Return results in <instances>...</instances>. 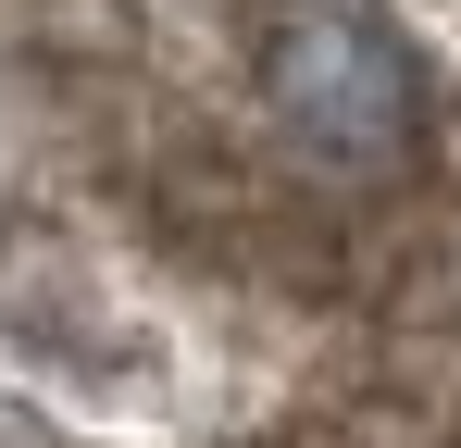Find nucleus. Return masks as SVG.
Listing matches in <instances>:
<instances>
[{"mask_svg": "<svg viewBox=\"0 0 461 448\" xmlns=\"http://www.w3.org/2000/svg\"><path fill=\"white\" fill-rule=\"evenodd\" d=\"M262 100L324 175H399L424 149V50L375 0H287L262 38Z\"/></svg>", "mask_w": 461, "mask_h": 448, "instance_id": "f257e3e1", "label": "nucleus"}]
</instances>
